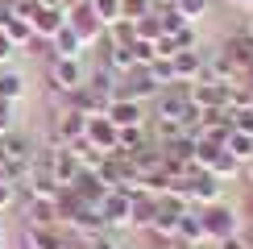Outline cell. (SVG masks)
Here are the masks:
<instances>
[{
    "label": "cell",
    "instance_id": "cell-1",
    "mask_svg": "<svg viewBox=\"0 0 253 249\" xmlns=\"http://www.w3.org/2000/svg\"><path fill=\"white\" fill-rule=\"evenodd\" d=\"M199 220H204L208 245H220V241H228V237L245 233V216H241V204H233V200L204 204V208H199Z\"/></svg>",
    "mask_w": 253,
    "mask_h": 249
},
{
    "label": "cell",
    "instance_id": "cell-2",
    "mask_svg": "<svg viewBox=\"0 0 253 249\" xmlns=\"http://www.w3.org/2000/svg\"><path fill=\"white\" fill-rule=\"evenodd\" d=\"M100 220H104V228H112V233L133 228V191L112 187V191L100 200Z\"/></svg>",
    "mask_w": 253,
    "mask_h": 249
},
{
    "label": "cell",
    "instance_id": "cell-3",
    "mask_svg": "<svg viewBox=\"0 0 253 249\" xmlns=\"http://www.w3.org/2000/svg\"><path fill=\"white\" fill-rule=\"evenodd\" d=\"M220 58L233 67V75H237V79H245L249 71H253V38L245 34V29H237L233 38L220 42Z\"/></svg>",
    "mask_w": 253,
    "mask_h": 249
},
{
    "label": "cell",
    "instance_id": "cell-4",
    "mask_svg": "<svg viewBox=\"0 0 253 249\" xmlns=\"http://www.w3.org/2000/svg\"><path fill=\"white\" fill-rule=\"evenodd\" d=\"M67 25L75 29V34L87 42V46H100V42H104V29H108V25H104V21L96 17L91 0H79L75 8H67Z\"/></svg>",
    "mask_w": 253,
    "mask_h": 249
},
{
    "label": "cell",
    "instance_id": "cell-5",
    "mask_svg": "<svg viewBox=\"0 0 253 249\" xmlns=\"http://www.w3.org/2000/svg\"><path fill=\"white\" fill-rule=\"evenodd\" d=\"M187 195H191L195 208L216 204V200H224V183H220L216 174H208V170H199V166H191V170H187Z\"/></svg>",
    "mask_w": 253,
    "mask_h": 249
},
{
    "label": "cell",
    "instance_id": "cell-6",
    "mask_svg": "<svg viewBox=\"0 0 253 249\" xmlns=\"http://www.w3.org/2000/svg\"><path fill=\"white\" fill-rule=\"evenodd\" d=\"M117 96H121V100L145 104V100L158 96V83L150 79V71H145V67H133V71H125V75L117 79Z\"/></svg>",
    "mask_w": 253,
    "mask_h": 249
},
{
    "label": "cell",
    "instance_id": "cell-7",
    "mask_svg": "<svg viewBox=\"0 0 253 249\" xmlns=\"http://www.w3.org/2000/svg\"><path fill=\"white\" fill-rule=\"evenodd\" d=\"M83 141H87L91 150H100L104 158H112L117 145H121V129L108 117H87V133H83Z\"/></svg>",
    "mask_w": 253,
    "mask_h": 249
},
{
    "label": "cell",
    "instance_id": "cell-8",
    "mask_svg": "<svg viewBox=\"0 0 253 249\" xmlns=\"http://www.w3.org/2000/svg\"><path fill=\"white\" fill-rule=\"evenodd\" d=\"M104 117L117 124V129H141V124H150V112H145V104H137V100H121V96H112V100H108Z\"/></svg>",
    "mask_w": 253,
    "mask_h": 249
},
{
    "label": "cell",
    "instance_id": "cell-9",
    "mask_svg": "<svg viewBox=\"0 0 253 249\" xmlns=\"http://www.w3.org/2000/svg\"><path fill=\"white\" fill-rule=\"evenodd\" d=\"M34 154H38V141L29 137V133L8 129L4 137H0V158H4V162H13V166H29V162H34Z\"/></svg>",
    "mask_w": 253,
    "mask_h": 249
},
{
    "label": "cell",
    "instance_id": "cell-10",
    "mask_svg": "<svg viewBox=\"0 0 253 249\" xmlns=\"http://www.w3.org/2000/svg\"><path fill=\"white\" fill-rule=\"evenodd\" d=\"M25 249H67L62 224H25Z\"/></svg>",
    "mask_w": 253,
    "mask_h": 249
},
{
    "label": "cell",
    "instance_id": "cell-11",
    "mask_svg": "<svg viewBox=\"0 0 253 249\" xmlns=\"http://www.w3.org/2000/svg\"><path fill=\"white\" fill-rule=\"evenodd\" d=\"M87 50H91V46H87V42H83L71 25H62L58 34L50 38V54H54V58H87Z\"/></svg>",
    "mask_w": 253,
    "mask_h": 249
},
{
    "label": "cell",
    "instance_id": "cell-12",
    "mask_svg": "<svg viewBox=\"0 0 253 249\" xmlns=\"http://www.w3.org/2000/svg\"><path fill=\"white\" fill-rule=\"evenodd\" d=\"M204 58H208V50H174V58H170V67H174V79L178 83H195L199 79V71H204Z\"/></svg>",
    "mask_w": 253,
    "mask_h": 249
},
{
    "label": "cell",
    "instance_id": "cell-13",
    "mask_svg": "<svg viewBox=\"0 0 253 249\" xmlns=\"http://www.w3.org/2000/svg\"><path fill=\"white\" fill-rule=\"evenodd\" d=\"M29 25H34V34L38 38H54L62 25H67V13H62L58 4H38V13H34V21H29Z\"/></svg>",
    "mask_w": 253,
    "mask_h": 249
},
{
    "label": "cell",
    "instance_id": "cell-14",
    "mask_svg": "<svg viewBox=\"0 0 253 249\" xmlns=\"http://www.w3.org/2000/svg\"><path fill=\"white\" fill-rule=\"evenodd\" d=\"M25 87H29V79L21 75L17 67H0V100L17 104L21 96H25Z\"/></svg>",
    "mask_w": 253,
    "mask_h": 249
},
{
    "label": "cell",
    "instance_id": "cell-15",
    "mask_svg": "<svg viewBox=\"0 0 253 249\" xmlns=\"http://www.w3.org/2000/svg\"><path fill=\"white\" fill-rule=\"evenodd\" d=\"M0 34L13 42L17 54H21V50L29 46V38H34V25H29V21H21V17H8V13H4V21H0Z\"/></svg>",
    "mask_w": 253,
    "mask_h": 249
},
{
    "label": "cell",
    "instance_id": "cell-16",
    "mask_svg": "<svg viewBox=\"0 0 253 249\" xmlns=\"http://www.w3.org/2000/svg\"><path fill=\"white\" fill-rule=\"evenodd\" d=\"M224 150L233 154V158L245 166L253 158V133H237V129H228V137H224Z\"/></svg>",
    "mask_w": 253,
    "mask_h": 249
},
{
    "label": "cell",
    "instance_id": "cell-17",
    "mask_svg": "<svg viewBox=\"0 0 253 249\" xmlns=\"http://www.w3.org/2000/svg\"><path fill=\"white\" fill-rule=\"evenodd\" d=\"M145 71H150V79L158 83V91H162V87H174V83H178V79H174V67H170V58H154Z\"/></svg>",
    "mask_w": 253,
    "mask_h": 249
},
{
    "label": "cell",
    "instance_id": "cell-18",
    "mask_svg": "<svg viewBox=\"0 0 253 249\" xmlns=\"http://www.w3.org/2000/svg\"><path fill=\"white\" fill-rule=\"evenodd\" d=\"M208 8H212V0H174V13L183 17V21H191V25H195V21H204Z\"/></svg>",
    "mask_w": 253,
    "mask_h": 249
},
{
    "label": "cell",
    "instance_id": "cell-19",
    "mask_svg": "<svg viewBox=\"0 0 253 249\" xmlns=\"http://www.w3.org/2000/svg\"><path fill=\"white\" fill-rule=\"evenodd\" d=\"M154 0H121V21H141V17H150L154 13Z\"/></svg>",
    "mask_w": 253,
    "mask_h": 249
},
{
    "label": "cell",
    "instance_id": "cell-20",
    "mask_svg": "<svg viewBox=\"0 0 253 249\" xmlns=\"http://www.w3.org/2000/svg\"><path fill=\"white\" fill-rule=\"evenodd\" d=\"M91 8H96V17L104 21V25L121 21V0H91Z\"/></svg>",
    "mask_w": 253,
    "mask_h": 249
},
{
    "label": "cell",
    "instance_id": "cell-21",
    "mask_svg": "<svg viewBox=\"0 0 253 249\" xmlns=\"http://www.w3.org/2000/svg\"><path fill=\"white\" fill-rule=\"evenodd\" d=\"M17 200H21V187H17V183H8V179H0V212H8Z\"/></svg>",
    "mask_w": 253,
    "mask_h": 249
},
{
    "label": "cell",
    "instance_id": "cell-22",
    "mask_svg": "<svg viewBox=\"0 0 253 249\" xmlns=\"http://www.w3.org/2000/svg\"><path fill=\"white\" fill-rule=\"evenodd\" d=\"M8 129H17V121H13V104L0 100V137H4Z\"/></svg>",
    "mask_w": 253,
    "mask_h": 249
},
{
    "label": "cell",
    "instance_id": "cell-23",
    "mask_svg": "<svg viewBox=\"0 0 253 249\" xmlns=\"http://www.w3.org/2000/svg\"><path fill=\"white\" fill-rule=\"evenodd\" d=\"M13 58H17V46L0 34V67H13Z\"/></svg>",
    "mask_w": 253,
    "mask_h": 249
},
{
    "label": "cell",
    "instance_id": "cell-24",
    "mask_svg": "<svg viewBox=\"0 0 253 249\" xmlns=\"http://www.w3.org/2000/svg\"><path fill=\"white\" fill-rule=\"evenodd\" d=\"M212 249H253V241L245 233H237V237H228V241H220V245H212Z\"/></svg>",
    "mask_w": 253,
    "mask_h": 249
},
{
    "label": "cell",
    "instance_id": "cell-25",
    "mask_svg": "<svg viewBox=\"0 0 253 249\" xmlns=\"http://www.w3.org/2000/svg\"><path fill=\"white\" fill-rule=\"evenodd\" d=\"M241 179H245V187H249V191H253V158H249L245 166H241Z\"/></svg>",
    "mask_w": 253,
    "mask_h": 249
},
{
    "label": "cell",
    "instance_id": "cell-26",
    "mask_svg": "<svg viewBox=\"0 0 253 249\" xmlns=\"http://www.w3.org/2000/svg\"><path fill=\"white\" fill-rule=\"evenodd\" d=\"M4 233H8V216L0 212V241H4Z\"/></svg>",
    "mask_w": 253,
    "mask_h": 249
},
{
    "label": "cell",
    "instance_id": "cell-27",
    "mask_svg": "<svg viewBox=\"0 0 253 249\" xmlns=\"http://www.w3.org/2000/svg\"><path fill=\"white\" fill-rule=\"evenodd\" d=\"M233 4H241V8H253V0H233Z\"/></svg>",
    "mask_w": 253,
    "mask_h": 249
},
{
    "label": "cell",
    "instance_id": "cell-28",
    "mask_svg": "<svg viewBox=\"0 0 253 249\" xmlns=\"http://www.w3.org/2000/svg\"><path fill=\"white\" fill-rule=\"evenodd\" d=\"M245 34H249V38H253V21H249V25H245Z\"/></svg>",
    "mask_w": 253,
    "mask_h": 249
},
{
    "label": "cell",
    "instance_id": "cell-29",
    "mask_svg": "<svg viewBox=\"0 0 253 249\" xmlns=\"http://www.w3.org/2000/svg\"><path fill=\"white\" fill-rule=\"evenodd\" d=\"M154 4H174V0H154Z\"/></svg>",
    "mask_w": 253,
    "mask_h": 249
},
{
    "label": "cell",
    "instance_id": "cell-30",
    "mask_svg": "<svg viewBox=\"0 0 253 249\" xmlns=\"http://www.w3.org/2000/svg\"><path fill=\"white\" fill-rule=\"evenodd\" d=\"M0 249H4V241H0Z\"/></svg>",
    "mask_w": 253,
    "mask_h": 249
}]
</instances>
